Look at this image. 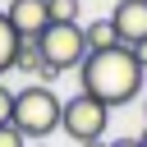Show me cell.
<instances>
[{"label":"cell","instance_id":"obj_1","mask_svg":"<svg viewBox=\"0 0 147 147\" xmlns=\"http://www.w3.org/2000/svg\"><path fill=\"white\" fill-rule=\"evenodd\" d=\"M78 83L87 96H96L106 110L110 106H129L142 92V64L133 60L129 46H110V51H92L78 64Z\"/></svg>","mask_w":147,"mask_h":147},{"label":"cell","instance_id":"obj_4","mask_svg":"<svg viewBox=\"0 0 147 147\" xmlns=\"http://www.w3.org/2000/svg\"><path fill=\"white\" fill-rule=\"evenodd\" d=\"M106 124H110V110L96 101V96H87V92H78V96H69L64 106H60V129L83 147V142H96L101 133H106Z\"/></svg>","mask_w":147,"mask_h":147},{"label":"cell","instance_id":"obj_9","mask_svg":"<svg viewBox=\"0 0 147 147\" xmlns=\"http://www.w3.org/2000/svg\"><path fill=\"white\" fill-rule=\"evenodd\" d=\"M78 9H83V0H46L51 23H78Z\"/></svg>","mask_w":147,"mask_h":147},{"label":"cell","instance_id":"obj_10","mask_svg":"<svg viewBox=\"0 0 147 147\" xmlns=\"http://www.w3.org/2000/svg\"><path fill=\"white\" fill-rule=\"evenodd\" d=\"M0 147H28V138H23L14 124H0Z\"/></svg>","mask_w":147,"mask_h":147},{"label":"cell","instance_id":"obj_8","mask_svg":"<svg viewBox=\"0 0 147 147\" xmlns=\"http://www.w3.org/2000/svg\"><path fill=\"white\" fill-rule=\"evenodd\" d=\"M14 55H18V32L9 28V18L0 14V74L14 69Z\"/></svg>","mask_w":147,"mask_h":147},{"label":"cell","instance_id":"obj_12","mask_svg":"<svg viewBox=\"0 0 147 147\" xmlns=\"http://www.w3.org/2000/svg\"><path fill=\"white\" fill-rule=\"evenodd\" d=\"M129 51H133V60H138V64H142V74H147V41H138V46H129Z\"/></svg>","mask_w":147,"mask_h":147},{"label":"cell","instance_id":"obj_7","mask_svg":"<svg viewBox=\"0 0 147 147\" xmlns=\"http://www.w3.org/2000/svg\"><path fill=\"white\" fill-rule=\"evenodd\" d=\"M83 41H87V55H92V51H110V46H119L110 18H92V23H83Z\"/></svg>","mask_w":147,"mask_h":147},{"label":"cell","instance_id":"obj_6","mask_svg":"<svg viewBox=\"0 0 147 147\" xmlns=\"http://www.w3.org/2000/svg\"><path fill=\"white\" fill-rule=\"evenodd\" d=\"M9 28L18 32V41H37L46 28H51V14H46V0H9L5 9Z\"/></svg>","mask_w":147,"mask_h":147},{"label":"cell","instance_id":"obj_16","mask_svg":"<svg viewBox=\"0 0 147 147\" xmlns=\"http://www.w3.org/2000/svg\"><path fill=\"white\" fill-rule=\"evenodd\" d=\"M37 147H41V142H37Z\"/></svg>","mask_w":147,"mask_h":147},{"label":"cell","instance_id":"obj_2","mask_svg":"<svg viewBox=\"0 0 147 147\" xmlns=\"http://www.w3.org/2000/svg\"><path fill=\"white\" fill-rule=\"evenodd\" d=\"M60 96L46 87V83H32V87H23V92H14V129L23 133V138H32V142H41V138H51L55 129H60Z\"/></svg>","mask_w":147,"mask_h":147},{"label":"cell","instance_id":"obj_3","mask_svg":"<svg viewBox=\"0 0 147 147\" xmlns=\"http://www.w3.org/2000/svg\"><path fill=\"white\" fill-rule=\"evenodd\" d=\"M37 51H41V60H46L55 74H64V69H78V64L87 60L83 23H51V28L37 37Z\"/></svg>","mask_w":147,"mask_h":147},{"label":"cell","instance_id":"obj_11","mask_svg":"<svg viewBox=\"0 0 147 147\" xmlns=\"http://www.w3.org/2000/svg\"><path fill=\"white\" fill-rule=\"evenodd\" d=\"M9 119H14V92L0 83V124H9Z\"/></svg>","mask_w":147,"mask_h":147},{"label":"cell","instance_id":"obj_15","mask_svg":"<svg viewBox=\"0 0 147 147\" xmlns=\"http://www.w3.org/2000/svg\"><path fill=\"white\" fill-rule=\"evenodd\" d=\"M138 142H142V147H147V129H142V138H138Z\"/></svg>","mask_w":147,"mask_h":147},{"label":"cell","instance_id":"obj_14","mask_svg":"<svg viewBox=\"0 0 147 147\" xmlns=\"http://www.w3.org/2000/svg\"><path fill=\"white\" fill-rule=\"evenodd\" d=\"M83 147H110V142H101V138H96V142H83Z\"/></svg>","mask_w":147,"mask_h":147},{"label":"cell","instance_id":"obj_5","mask_svg":"<svg viewBox=\"0 0 147 147\" xmlns=\"http://www.w3.org/2000/svg\"><path fill=\"white\" fill-rule=\"evenodd\" d=\"M110 28L119 46H138L147 41V0H119L110 9Z\"/></svg>","mask_w":147,"mask_h":147},{"label":"cell","instance_id":"obj_13","mask_svg":"<svg viewBox=\"0 0 147 147\" xmlns=\"http://www.w3.org/2000/svg\"><path fill=\"white\" fill-rule=\"evenodd\" d=\"M110 147H142V142H138V138H115Z\"/></svg>","mask_w":147,"mask_h":147}]
</instances>
